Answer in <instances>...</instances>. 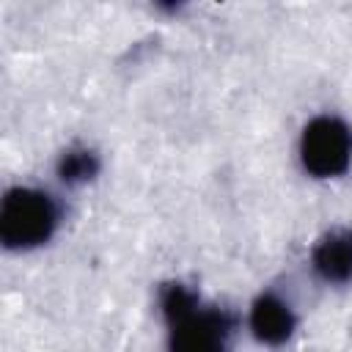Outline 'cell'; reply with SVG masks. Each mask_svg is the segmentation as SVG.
Instances as JSON below:
<instances>
[{"label":"cell","instance_id":"6da1fadb","mask_svg":"<svg viewBox=\"0 0 352 352\" xmlns=\"http://www.w3.org/2000/svg\"><path fill=\"white\" fill-rule=\"evenodd\" d=\"M160 319L165 324V352H231L239 316L184 280H168L157 292Z\"/></svg>","mask_w":352,"mask_h":352},{"label":"cell","instance_id":"7a4b0ae2","mask_svg":"<svg viewBox=\"0 0 352 352\" xmlns=\"http://www.w3.org/2000/svg\"><path fill=\"white\" fill-rule=\"evenodd\" d=\"M66 220L58 192L41 184H14L0 198V245L8 253L47 248Z\"/></svg>","mask_w":352,"mask_h":352},{"label":"cell","instance_id":"3957f363","mask_svg":"<svg viewBox=\"0 0 352 352\" xmlns=\"http://www.w3.org/2000/svg\"><path fill=\"white\" fill-rule=\"evenodd\" d=\"M294 157L311 182L344 179L352 168V124L330 110L311 116L300 126Z\"/></svg>","mask_w":352,"mask_h":352},{"label":"cell","instance_id":"277c9868","mask_svg":"<svg viewBox=\"0 0 352 352\" xmlns=\"http://www.w3.org/2000/svg\"><path fill=\"white\" fill-rule=\"evenodd\" d=\"M245 327H248V336L258 346L280 349V346L292 344V338L297 336L300 314L286 292L267 286L250 300V305L245 311Z\"/></svg>","mask_w":352,"mask_h":352},{"label":"cell","instance_id":"5b68a950","mask_svg":"<svg viewBox=\"0 0 352 352\" xmlns=\"http://www.w3.org/2000/svg\"><path fill=\"white\" fill-rule=\"evenodd\" d=\"M311 275L327 289L352 286V226L322 231L308 250Z\"/></svg>","mask_w":352,"mask_h":352},{"label":"cell","instance_id":"8992f818","mask_svg":"<svg viewBox=\"0 0 352 352\" xmlns=\"http://www.w3.org/2000/svg\"><path fill=\"white\" fill-rule=\"evenodd\" d=\"M102 154L91 143H69L55 157V176L63 187H85L102 173Z\"/></svg>","mask_w":352,"mask_h":352}]
</instances>
